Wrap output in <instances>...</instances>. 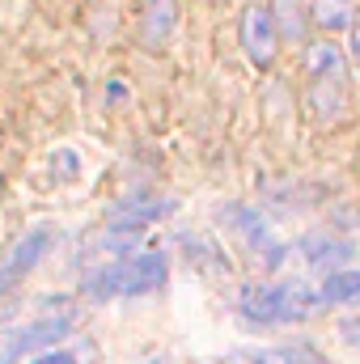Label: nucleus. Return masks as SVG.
Instances as JSON below:
<instances>
[{
  "label": "nucleus",
  "instance_id": "nucleus-5",
  "mask_svg": "<svg viewBox=\"0 0 360 364\" xmlns=\"http://www.w3.org/2000/svg\"><path fill=\"white\" fill-rule=\"evenodd\" d=\"M225 212H229L233 229L246 237V246L255 250V259H263L268 267H280V263H284V255H288V250H284V242L271 233V225L259 216V212H250V208H242V203H229Z\"/></svg>",
  "mask_w": 360,
  "mask_h": 364
},
{
  "label": "nucleus",
  "instance_id": "nucleus-7",
  "mask_svg": "<svg viewBox=\"0 0 360 364\" xmlns=\"http://www.w3.org/2000/svg\"><path fill=\"white\" fill-rule=\"evenodd\" d=\"M174 208H179L174 199H157V195H127V199L115 208L110 229H119V233H140L144 225H153V220L170 216Z\"/></svg>",
  "mask_w": 360,
  "mask_h": 364
},
{
  "label": "nucleus",
  "instance_id": "nucleus-13",
  "mask_svg": "<svg viewBox=\"0 0 360 364\" xmlns=\"http://www.w3.org/2000/svg\"><path fill=\"white\" fill-rule=\"evenodd\" d=\"M322 296L327 305H360V272H331L322 279Z\"/></svg>",
  "mask_w": 360,
  "mask_h": 364
},
{
  "label": "nucleus",
  "instance_id": "nucleus-6",
  "mask_svg": "<svg viewBox=\"0 0 360 364\" xmlns=\"http://www.w3.org/2000/svg\"><path fill=\"white\" fill-rule=\"evenodd\" d=\"M170 275L166 263V250H140V255H127L123 259V296H144V292H157Z\"/></svg>",
  "mask_w": 360,
  "mask_h": 364
},
{
  "label": "nucleus",
  "instance_id": "nucleus-15",
  "mask_svg": "<svg viewBox=\"0 0 360 364\" xmlns=\"http://www.w3.org/2000/svg\"><path fill=\"white\" fill-rule=\"evenodd\" d=\"M352 13H356L352 0H314V21H318L322 30H344V26H352Z\"/></svg>",
  "mask_w": 360,
  "mask_h": 364
},
{
  "label": "nucleus",
  "instance_id": "nucleus-17",
  "mask_svg": "<svg viewBox=\"0 0 360 364\" xmlns=\"http://www.w3.org/2000/svg\"><path fill=\"white\" fill-rule=\"evenodd\" d=\"M30 364H77V352H68V348H51V352H38Z\"/></svg>",
  "mask_w": 360,
  "mask_h": 364
},
{
  "label": "nucleus",
  "instance_id": "nucleus-18",
  "mask_svg": "<svg viewBox=\"0 0 360 364\" xmlns=\"http://www.w3.org/2000/svg\"><path fill=\"white\" fill-rule=\"evenodd\" d=\"M352 64L360 73V21H352Z\"/></svg>",
  "mask_w": 360,
  "mask_h": 364
},
{
  "label": "nucleus",
  "instance_id": "nucleus-4",
  "mask_svg": "<svg viewBox=\"0 0 360 364\" xmlns=\"http://www.w3.org/2000/svg\"><path fill=\"white\" fill-rule=\"evenodd\" d=\"M51 242H55V233H51L47 225H38V229H30V233L13 246V255L0 263V296H4V292H13L26 275L43 263V255L51 250Z\"/></svg>",
  "mask_w": 360,
  "mask_h": 364
},
{
  "label": "nucleus",
  "instance_id": "nucleus-2",
  "mask_svg": "<svg viewBox=\"0 0 360 364\" xmlns=\"http://www.w3.org/2000/svg\"><path fill=\"white\" fill-rule=\"evenodd\" d=\"M73 331H77V318H73V314L26 322V326H17V331H9V335H4L0 364H17L21 356H38V352H51V348H60V343H64Z\"/></svg>",
  "mask_w": 360,
  "mask_h": 364
},
{
  "label": "nucleus",
  "instance_id": "nucleus-14",
  "mask_svg": "<svg viewBox=\"0 0 360 364\" xmlns=\"http://www.w3.org/2000/svg\"><path fill=\"white\" fill-rule=\"evenodd\" d=\"M182 246H186V259H195L203 272L229 275V259H225L212 242H203V237H195V233H182Z\"/></svg>",
  "mask_w": 360,
  "mask_h": 364
},
{
  "label": "nucleus",
  "instance_id": "nucleus-11",
  "mask_svg": "<svg viewBox=\"0 0 360 364\" xmlns=\"http://www.w3.org/2000/svg\"><path fill=\"white\" fill-rule=\"evenodd\" d=\"M305 68H309V81H344V51H339L331 38L309 43Z\"/></svg>",
  "mask_w": 360,
  "mask_h": 364
},
{
  "label": "nucleus",
  "instance_id": "nucleus-3",
  "mask_svg": "<svg viewBox=\"0 0 360 364\" xmlns=\"http://www.w3.org/2000/svg\"><path fill=\"white\" fill-rule=\"evenodd\" d=\"M242 47L255 68H271V60L280 51V30L271 17V4H250L242 13Z\"/></svg>",
  "mask_w": 360,
  "mask_h": 364
},
{
  "label": "nucleus",
  "instance_id": "nucleus-9",
  "mask_svg": "<svg viewBox=\"0 0 360 364\" xmlns=\"http://www.w3.org/2000/svg\"><path fill=\"white\" fill-rule=\"evenodd\" d=\"M301 255H305V263H309L314 272L331 275L344 259H352V246L339 242V237H331V233H309V237L301 242Z\"/></svg>",
  "mask_w": 360,
  "mask_h": 364
},
{
  "label": "nucleus",
  "instance_id": "nucleus-16",
  "mask_svg": "<svg viewBox=\"0 0 360 364\" xmlns=\"http://www.w3.org/2000/svg\"><path fill=\"white\" fill-rule=\"evenodd\" d=\"M51 170H55V178H73V174H77V153H73V149H60V153L51 157Z\"/></svg>",
  "mask_w": 360,
  "mask_h": 364
},
{
  "label": "nucleus",
  "instance_id": "nucleus-10",
  "mask_svg": "<svg viewBox=\"0 0 360 364\" xmlns=\"http://www.w3.org/2000/svg\"><path fill=\"white\" fill-rule=\"evenodd\" d=\"M174 21H179V4L174 0H149L144 4V21H140V43L144 47H162L170 38Z\"/></svg>",
  "mask_w": 360,
  "mask_h": 364
},
{
  "label": "nucleus",
  "instance_id": "nucleus-1",
  "mask_svg": "<svg viewBox=\"0 0 360 364\" xmlns=\"http://www.w3.org/2000/svg\"><path fill=\"white\" fill-rule=\"evenodd\" d=\"M318 305H327L322 284L309 279H284V284H246L238 292V309L246 322L259 326H280V322H301Z\"/></svg>",
  "mask_w": 360,
  "mask_h": 364
},
{
  "label": "nucleus",
  "instance_id": "nucleus-8",
  "mask_svg": "<svg viewBox=\"0 0 360 364\" xmlns=\"http://www.w3.org/2000/svg\"><path fill=\"white\" fill-rule=\"evenodd\" d=\"M212 364H327L314 348H242Z\"/></svg>",
  "mask_w": 360,
  "mask_h": 364
},
{
  "label": "nucleus",
  "instance_id": "nucleus-12",
  "mask_svg": "<svg viewBox=\"0 0 360 364\" xmlns=\"http://www.w3.org/2000/svg\"><path fill=\"white\" fill-rule=\"evenodd\" d=\"M271 17H275L280 38H292V43L305 38V9H301V0H271Z\"/></svg>",
  "mask_w": 360,
  "mask_h": 364
}]
</instances>
